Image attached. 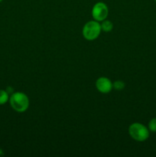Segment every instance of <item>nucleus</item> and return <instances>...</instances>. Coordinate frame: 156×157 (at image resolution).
<instances>
[{
  "instance_id": "f257e3e1",
  "label": "nucleus",
  "mask_w": 156,
  "mask_h": 157,
  "mask_svg": "<svg viewBox=\"0 0 156 157\" xmlns=\"http://www.w3.org/2000/svg\"><path fill=\"white\" fill-rule=\"evenodd\" d=\"M9 103L14 110L18 113L26 111L29 107V99L23 92H15L9 98Z\"/></svg>"
},
{
  "instance_id": "f03ea898",
  "label": "nucleus",
  "mask_w": 156,
  "mask_h": 157,
  "mask_svg": "<svg viewBox=\"0 0 156 157\" xmlns=\"http://www.w3.org/2000/svg\"><path fill=\"white\" fill-rule=\"evenodd\" d=\"M149 132L148 127L140 123H133L128 127V133L130 136L138 142H144L147 140L150 136Z\"/></svg>"
},
{
  "instance_id": "7ed1b4c3",
  "label": "nucleus",
  "mask_w": 156,
  "mask_h": 157,
  "mask_svg": "<svg viewBox=\"0 0 156 157\" xmlns=\"http://www.w3.org/2000/svg\"><path fill=\"white\" fill-rule=\"evenodd\" d=\"M101 31L102 29H101V25L99 21L93 20V21H87L84 25L82 34L84 38L87 41H93L99 37Z\"/></svg>"
},
{
  "instance_id": "20e7f679",
  "label": "nucleus",
  "mask_w": 156,
  "mask_h": 157,
  "mask_svg": "<svg viewBox=\"0 0 156 157\" xmlns=\"http://www.w3.org/2000/svg\"><path fill=\"white\" fill-rule=\"evenodd\" d=\"M109 15V9L106 5L102 2H98L92 9V16L97 21H102Z\"/></svg>"
},
{
  "instance_id": "39448f33",
  "label": "nucleus",
  "mask_w": 156,
  "mask_h": 157,
  "mask_svg": "<svg viewBox=\"0 0 156 157\" xmlns=\"http://www.w3.org/2000/svg\"><path fill=\"white\" fill-rule=\"evenodd\" d=\"M96 87L100 93L108 94L112 90L113 83L106 77H100L96 81Z\"/></svg>"
},
{
  "instance_id": "423d86ee",
  "label": "nucleus",
  "mask_w": 156,
  "mask_h": 157,
  "mask_svg": "<svg viewBox=\"0 0 156 157\" xmlns=\"http://www.w3.org/2000/svg\"><path fill=\"white\" fill-rule=\"evenodd\" d=\"M101 29L102 31L105 32H110L113 30V24L111 21L110 20H103L102 23L100 24Z\"/></svg>"
},
{
  "instance_id": "0eeeda50",
  "label": "nucleus",
  "mask_w": 156,
  "mask_h": 157,
  "mask_svg": "<svg viewBox=\"0 0 156 157\" xmlns=\"http://www.w3.org/2000/svg\"><path fill=\"white\" fill-rule=\"evenodd\" d=\"M9 101V94L6 90L0 89V105L6 104Z\"/></svg>"
},
{
  "instance_id": "6e6552de",
  "label": "nucleus",
  "mask_w": 156,
  "mask_h": 157,
  "mask_svg": "<svg viewBox=\"0 0 156 157\" xmlns=\"http://www.w3.org/2000/svg\"><path fill=\"white\" fill-rule=\"evenodd\" d=\"M125 87V83L122 81H116L113 83V87L116 90H122Z\"/></svg>"
},
{
  "instance_id": "1a4fd4ad",
  "label": "nucleus",
  "mask_w": 156,
  "mask_h": 157,
  "mask_svg": "<svg viewBox=\"0 0 156 157\" xmlns=\"http://www.w3.org/2000/svg\"><path fill=\"white\" fill-rule=\"evenodd\" d=\"M148 128L149 131L152 132V133H156V117L150 120L148 124Z\"/></svg>"
},
{
  "instance_id": "9d476101",
  "label": "nucleus",
  "mask_w": 156,
  "mask_h": 157,
  "mask_svg": "<svg viewBox=\"0 0 156 157\" xmlns=\"http://www.w3.org/2000/svg\"><path fill=\"white\" fill-rule=\"evenodd\" d=\"M3 1V0H0V2H2Z\"/></svg>"
},
{
  "instance_id": "9b49d317",
  "label": "nucleus",
  "mask_w": 156,
  "mask_h": 157,
  "mask_svg": "<svg viewBox=\"0 0 156 157\" xmlns=\"http://www.w3.org/2000/svg\"><path fill=\"white\" fill-rule=\"evenodd\" d=\"M154 2H156V0H154Z\"/></svg>"
}]
</instances>
